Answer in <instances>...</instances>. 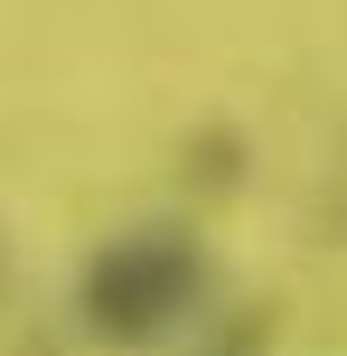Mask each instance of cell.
<instances>
[{
  "instance_id": "obj_1",
  "label": "cell",
  "mask_w": 347,
  "mask_h": 356,
  "mask_svg": "<svg viewBox=\"0 0 347 356\" xmlns=\"http://www.w3.org/2000/svg\"><path fill=\"white\" fill-rule=\"evenodd\" d=\"M188 300H197V244L188 234H122L85 272V309L104 338H160Z\"/></svg>"
}]
</instances>
